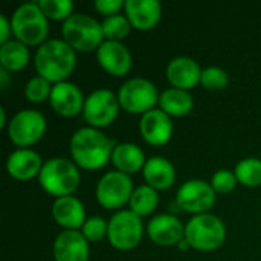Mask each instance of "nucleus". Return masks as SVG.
<instances>
[{
  "instance_id": "f257e3e1",
  "label": "nucleus",
  "mask_w": 261,
  "mask_h": 261,
  "mask_svg": "<svg viewBox=\"0 0 261 261\" xmlns=\"http://www.w3.org/2000/svg\"><path fill=\"white\" fill-rule=\"evenodd\" d=\"M70 154L73 162L84 170L102 168L113 153V141L99 128L81 127L70 138Z\"/></svg>"
},
{
  "instance_id": "f03ea898",
  "label": "nucleus",
  "mask_w": 261,
  "mask_h": 261,
  "mask_svg": "<svg viewBox=\"0 0 261 261\" xmlns=\"http://www.w3.org/2000/svg\"><path fill=\"white\" fill-rule=\"evenodd\" d=\"M34 66L40 76L54 84L66 81L76 66L75 49L61 38H47L38 46Z\"/></svg>"
},
{
  "instance_id": "7ed1b4c3",
  "label": "nucleus",
  "mask_w": 261,
  "mask_h": 261,
  "mask_svg": "<svg viewBox=\"0 0 261 261\" xmlns=\"http://www.w3.org/2000/svg\"><path fill=\"white\" fill-rule=\"evenodd\" d=\"M11 28L15 40L26 46H40L47 40L49 23L37 2L21 3L11 15Z\"/></svg>"
},
{
  "instance_id": "20e7f679",
  "label": "nucleus",
  "mask_w": 261,
  "mask_h": 261,
  "mask_svg": "<svg viewBox=\"0 0 261 261\" xmlns=\"http://www.w3.org/2000/svg\"><path fill=\"white\" fill-rule=\"evenodd\" d=\"M80 180L81 176L78 171V165L66 158L49 159L47 162H44L38 174V182L41 188L57 199L72 196L76 191Z\"/></svg>"
},
{
  "instance_id": "39448f33",
  "label": "nucleus",
  "mask_w": 261,
  "mask_h": 261,
  "mask_svg": "<svg viewBox=\"0 0 261 261\" xmlns=\"http://www.w3.org/2000/svg\"><path fill=\"white\" fill-rule=\"evenodd\" d=\"M226 239V226L220 217L205 213L193 216L185 225V242L197 251H216Z\"/></svg>"
},
{
  "instance_id": "423d86ee",
  "label": "nucleus",
  "mask_w": 261,
  "mask_h": 261,
  "mask_svg": "<svg viewBox=\"0 0 261 261\" xmlns=\"http://www.w3.org/2000/svg\"><path fill=\"white\" fill-rule=\"evenodd\" d=\"M61 34L63 40L80 52H92L104 41L101 23L83 12H73L66 18L61 24Z\"/></svg>"
},
{
  "instance_id": "0eeeda50",
  "label": "nucleus",
  "mask_w": 261,
  "mask_h": 261,
  "mask_svg": "<svg viewBox=\"0 0 261 261\" xmlns=\"http://www.w3.org/2000/svg\"><path fill=\"white\" fill-rule=\"evenodd\" d=\"M159 93L156 86L142 76L127 80L118 90V99L121 107L135 115H144L154 109L159 102Z\"/></svg>"
},
{
  "instance_id": "6e6552de",
  "label": "nucleus",
  "mask_w": 261,
  "mask_h": 261,
  "mask_svg": "<svg viewBox=\"0 0 261 261\" xmlns=\"http://www.w3.org/2000/svg\"><path fill=\"white\" fill-rule=\"evenodd\" d=\"M144 234L142 219L132 210H119L109 220L107 237L113 248L119 251L135 249Z\"/></svg>"
},
{
  "instance_id": "1a4fd4ad",
  "label": "nucleus",
  "mask_w": 261,
  "mask_h": 261,
  "mask_svg": "<svg viewBox=\"0 0 261 261\" xmlns=\"http://www.w3.org/2000/svg\"><path fill=\"white\" fill-rule=\"evenodd\" d=\"M46 132V118L41 112L24 109L17 112L8 122V136L20 148L38 142Z\"/></svg>"
},
{
  "instance_id": "9d476101",
  "label": "nucleus",
  "mask_w": 261,
  "mask_h": 261,
  "mask_svg": "<svg viewBox=\"0 0 261 261\" xmlns=\"http://www.w3.org/2000/svg\"><path fill=\"white\" fill-rule=\"evenodd\" d=\"M133 182L122 171H109L101 176L96 184V200L106 210H118L130 202L133 194Z\"/></svg>"
},
{
  "instance_id": "9b49d317",
  "label": "nucleus",
  "mask_w": 261,
  "mask_h": 261,
  "mask_svg": "<svg viewBox=\"0 0 261 261\" xmlns=\"http://www.w3.org/2000/svg\"><path fill=\"white\" fill-rule=\"evenodd\" d=\"M119 99L118 93L112 92L110 89H96L87 95L83 116L90 124V127L102 128L110 125L119 112Z\"/></svg>"
},
{
  "instance_id": "f8f14e48",
  "label": "nucleus",
  "mask_w": 261,
  "mask_h": 261,
  "mask_svg": "<svg viewBox=\"0 0 261 261\" xmlns=\"http://www.w3.org/2000/svg\"><path fill=\"white\" fill-rule=\"evenodd\" d=\"M176 202L187 213L194 216L205 214L216 203V191L206 180L190 179L179 187Z\"/></svg>"
},
{
  "instance_id": "ddd939ff",
  "label": "nucleus",
  "mask_w": 261,
  "mask_h": 261,
  "mask_svg": "<svg viewBox=\"0 0 261 261\" xmlns=\"http://www.w3.org/2000/svg\"><path fill=\"white\" fill-rule=\"evenodd\" d=\"M96 60L99 66L113 76H124L130 72L133 58L132 52L122 41L104 40L96 49Z\"/></svg>"
},
{
  "instance_id": "4468645a",
  "label": "nucleus",
  "mask_w": 261,
  "mask_h": 261,
  "mask_svg": "<svg viewBox=\"0 0 261 261\" xmlns=\"http://www.w3.org/2000/svg\"><path fill=\"white\" fill-rule=\"evenodd\" d=\"M49 101H50L52 109L58 115L70 118L83 112L86 98L81 89L75 83L61 81V83L54 84Z\"/></svg>"
},
{
  "instance_id": "2eb2a0df",
  "label": "nucleus",
  "mask_w": 261,
  "mask_h": 261,
  "mask_svg": "<svg viewBox=\"0 0 261 261\" xmlns=\"http://www.w3.org/2000/svg\"><path fill=\"white\" fill-rule=\"evenodd\" d=\"M147 234L159 246H173L185 239V226L173 214H158L148 222Z\"/></svg>"
},
{
  "instance_id": "dca6fc26",
  "label": "nucleus",
  "mask_w": 261,
  "mask_h": 261,
  "mask_svg": "<svg viewBox=\"0 0 261 261\" xmlns=\"http://www.w3.org/2000/svg\"><path fill=\"white\" fill-rule=\"evenodd\" d=\"M55 261H87L89 242L78 229L61 231L54 242Z\"/></svg>"
},
{
  "instance_id": "f3484780",
  "label": "nucleus",
  "mask_w": 261,
  "mask_h": 261,
  "mask_svg": "<svg viewBox=\"0 0 261 261\" xmlns=\"http://www.w3.org/2000/svg\"><path fill=\"white\" fill-rule=\"evenodd\" d=\"M139 130L142 138L151 145H164L171 139L173 122L171 116L162 109H153L141 116Z\"/></svg>"
},
{
  "instance_id": "a211bd4d",
  "label": "nucleus",
  "mask_w": 261,
  "mask_h": 261,
  "mask_svg": "<svg viewBox=\"0 0 261 261\" xmlns=\"http://www.w3.org/2000/svg\"><path fill=\"white\" fill-rule=\"evenodd\" d=\"M165 73H167L168 83L173 87L182 89V90H190L197 83H200L202 69L197 64V61L193 60L191 57L180 55V57L173 58L167 64Z\"/></svg>"
},
{
  "instance_id": "6ab92c4d",
  "label": "nucleus",
  "mask_w": 261,
  "mask_h": 261,
  "mask_svg": "<svg viewBox=\"0 0 261 261\" xmlns=\"http://www.w3.org/2000/svg\"><path fill=\"white\" fill-rule=\"evenodd\" d=\"M41 156L32 148H17L6 159V171L17 180H29L43 168Z\"/></svg>"
},
{
  "instance_id": "aec40b11",
  "label": "nucleus",
  "mask_w": 261,
  "mask_h": 261,
  "mask_svg": "<svg viewBox=\"0 0 261 261\" xmlns=\"http://www.w3.org/2000/svg\"><path fill=\"white\" fill-rule=\"evenodd\" d=\"M125 15L139 31L153 29L162 17V5L158 0H125Z\"/></svg>"
},
{
  "instance_id": "412c9836",
  "label": "nucleus",
  "mask_w": 261,
  "mask_h": 261,
  "mask_svg": "<svg viewBox=\"0 0 261 261\" xmlns=\"http://www.w3.org/2000/svg\"><path fill=\"white\" fill-rule=\"evenodd\" d=\"M52 216L55 222L64 229L83 228L86 219V208L75 196H64L55 199L52 205Z\"/></svg>"
},
{
  "instance_id": "4be33fe9",
  "label": "nucleus",
  "mask_w": 261,
  "mask_h": 261,
  "mask_svg": "<svg viewBox=\"0 0 261 261\" xmlns=\"http://www.w3.org/2000/svg\"><path fill=\"white\" fill-rule=\"evenodd\" d=\"M142 174H144L147 185L153 187L158 191L168 190L176 180L174 165L164 156L148 158L142 168Z\"/></svg>"
},
{
  "instance_id": "5701e85b",
  "label": "nucleus",
  "mask_w": 261,
  "mask_h": 261,
  "mask_svg": "<svg viewBox=\"0 0 261 261\" xmlns=\"http://www.w3.org/2000/svg\"><path fill=\"white\" fill-rule=\"evenodd\" d=\"M112 162L118 168V171L133 174L144 168L147 159L144 150L139 145L133 142H122L115 145L112 153Z\"/></svg>"
},
{
  "instance_id": "b1692460",
  "label": "nucleus",
  "mask_w": 261,
  "mask_h": 261,
  "mask_svg": "<svg viewBox=\"0 0 261 261\" xmlns=\"http://www.w3.org/2000/svg\"><path fill=\"white\" fill-rule=\"evenodd\" d=\"M159 106L170 116H185L193 110L194 99L188 90L170 87L161 93Z\"/></svg>"
},
{
  "instance_id": "393cba45",
  "label": "nucleus",
  "mask_w": 261,
  "mask_h": 261,
  "mask_svg": "<svg viewBox=\"0 0 261 261\" xmlns=\"http://www.w3.org/2000/svg\"><path fill=\"white\" fill-rule=\"evenodd\" d=\"M29 49L18 40H9L0 46V64L8 72H18L29 63Z\"/></svg>"
},
{
  "instance_id": "a878e982",
  "label": "nucleus",
  "mask_w": 261,
  "mask_h": 261,
  "mask_svg": "<svg viewBox=\"0 0 261 261\" xmlns=\"http://www.w3.org/2000/svg\"><path fill=\"white\" fill-rule=\"evenodd\" d=\"M159 203V193L150 185H139L135 188L132 197H130V210L138 214L139 217L150 216Z\"/></svg>"
},
{
  "instance_id": "bb28decb",
  "label": "nucleus",
  "mask_w": 261,
  "mask_h": 261,
  "mask_svg": "<svg viewBox=\"0 0 261 261\" xmlns=\"http://www.w3.org/2000/svg\"><path fill=\"white\" fill-rule=\"evenodd\" d=\"M236 177L240 184L246 187H260L261 185V159L246 158L236 165Z\"/></svg>"
},
{
  "instance_id": "cd10ccee",
  "label": "nucleus",
  "mask_w": 261,
  "mask_h": 261,
  "mask_svg": "<svg viewBox=\"0 0 261 261\" xmlns=\"http://www.w3.org/2000/svg\"><path fill=\"white\" fill-rule=\"evenodd\" d=\"M101 28H102V35L106 40L121 41L130 34L132 23L127 18V15L115 14V15L106 17L104 21H101Z\"/></svg>"
},
{
  "instance_id": "c85d7f7f",
  "label": "nucleus",
  "mask_w": 261,
  "mask_h": 261,
  "mask_svg": "<svg viewBox=\"0 0 261 261\" xmlns=\"http://www.w3.org/2000/svg\"><path fill=\"white\" fill-rule=\"evenodd\" d=\"M52 83L47 81L46 78L35 75L32 76L26 86H24V96L31 101V102H43L47 98H50V92H52Z\"/></svg>"
},
{
  "instance_id": "c756f323",
  "label": "nucleus",
  "mask_w": 261,
  "mask_h": 261,
  "mask_svg": "<svg viewBox=\"0 0 261 261\" xmlns=\"http://www.w3.org/2000/svg\"><path fill=\"white\" fill-rule=\"evenodd\" d=\"M47 18L66 20L73 14V3L70 0H38L37 2Z\"/></svg>"
},
{
  "instance_id": "7c9ffc66",
  "label": "nucleus",
  "mask_w": 261,
  "mask_h": 261,
  "mask_svg": "<svg viewBox=\"0 0 261 261\" xmlns=\"http://www.w3.org/2000/svg\"><path fill=\"white\" fill-rule=\"evenodd\" d=\"M229 76L228 73L219 66H210L202 69L200 84L208 90H222L228 86Z\"/></svg>"
},
{
  "instance_id": "2f4dec72",
  "label": "nucleus",
  "mask_w": 261,
  "mask_h": 261,
  "mask_svg": "<svg viewBox=\"0 0 261 261\" xmlns=\"http://www.w3.org/2000/svg\"><path fill=\"white\" fill-rule=\"evenodd\" d=\"M109 231V222H106L99 216H90L84 222L81 232L87 239V242H98L107 236Z\"/></svg>"
},
{
  "instance_id": "473e14b6",
  "label": "nucleus",
  "mask_w": 261,
  "mask_h": 261,
  "mask_svg": "<svg viewBox=\"0 0 261 261\" xmlns=\"http://www.w3.org/2000/svg\"><path fill=\"white\" fill-rule=\"evenodd\" d=\"M210 184H211V187L214 188L216 193L228 194V193H231V191L237 187L239 180H237L234 171L226 170V168H222V170H217V171L213 174Z\"/></svg>"
},
{
  "instance_id": "72a5a7b5",
  "label": "nucleus",
  "mask_w": 261,
  "mask_h": 261,
  "mask_svg": "<svg viewBox=\"0 0 261 261\" xmlns=\"http://www.w3.org/2000/svg\"><path fill=\"white\" fill-rule=\"evenodd\" d=\"M124 5H125V2H122V0H95V3H93L95 9L99 11L101 14H104L106 17L118 14V11Z\"/></svg>"
},
{
  "instance_id": "f704fd0d",
  "label": "nucleus",
  "mask_w": 261,
  "mask_h": 261,
  "mask_svg": "<svg viewBox=\"0 0 261 261\" xmlns=\"http://www.w3.org/2000/svg\"><path fill=\"white\" fill-rule=\"evenodd\" d=\"M11 32H12L11 20H8V17L5 14H2L0 15V44H5L11 40L9 38Z\"/></svg>"
},
{
  "instance_id": "c9c22d12",
  "label": "nucleus",
  "mask_w": 261,
  "mask_h": 261,
  "mask_svg": "<svg viewBox=\"0 0 261 261\" xmlns=\"http://www.w3.org/2000/svg\"><path fill=\"white\" fill-rule=\"evenodd\" d=\"M8 84H9V72L6 69L0 67V86H2V89L5 90L8 87Z\"/></svg>"
},
{
  "instance_id": "e433bc0d",
  "label": "nucleus",
  "mask_w": 261,
  "mask_h": 261,
  "mask_svg": "<svg viewBox=\"0 0 261 261\" xmlns=\"http://www.w3.org/2000/svg\"><path fill=\"white\" fill-rule=\"evenodd\" d=\"M0 115H2V119H0V127H5V125H6V112H5V109H3V107L0 109Z\"/></svg>"
}]
</instances>
